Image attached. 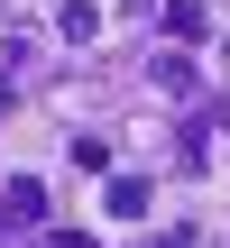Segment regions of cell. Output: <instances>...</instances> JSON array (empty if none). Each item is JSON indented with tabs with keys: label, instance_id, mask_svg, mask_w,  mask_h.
Returning <instances> with one entry per match:
<instances>
[{
	"label": "cell",
	"instance_id": "6da1fadb",
	"mask_svg": "<svg viewBox=\"0 0 230 248\" xmlns=\"http://www.w3.org/2000/svg\"><path fill=\"white\" fill-rule=\"evenodd\" d=\"M55 28L92 46V37H101V0H55Z\"/></svg>",
	"mask_w": 230,
	"mask_h": 248
}]
</instances>
